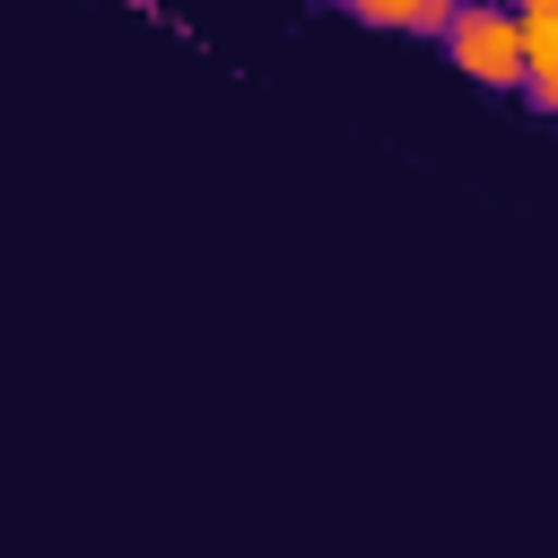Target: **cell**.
I'll list each match as a JSON object with an SVG mask.
<instances>
[{
    "label": "cell",
    "mask_w": 558,
    "mask_h": 558,
    "mask_svg": "<svg viewBox=\"0 0 558 558\" xmlns=\"http://www.w3.org/2000/svg\"><path fill=\"white\" fill-rule=\"evenodd\" d=\"M523 52H532L523 96H532L541 113H558V0H532V9H523Z\"/></svg>",
    "instance_id": "obj_2"
},
{
    "label": "cell",
    "mask_w": 558,
    "mask_h": 558,
    "mask_svg": "<svg viewBox=\"0 0 558 558\" xmlns=\"http://www.w3.org/2000/svg\"><path fill=\"white\" fill-rule=\"evenodd\" d=\"M349 17H366V26H410V35H453L462 9H445V0H349Z\"/></svg>",
    "instance_id": "obj_3"
},
{
    "label": "cell",
    "mask_w": 558,
    "mask_h": 558,
    "mask_svg": "<svg viewBox=\"0 0 558 558\" xmlns=\"http://www.w3.org/2000/svg\"><path fill=\"white\" fill-rule=\"evenodd\" d=\"M445 44H453V70L480 78V87H523V70H532L523 17H506V9H462Z\"/></svg>",
    "instance_id": "obj_1"
}]
</instances>
